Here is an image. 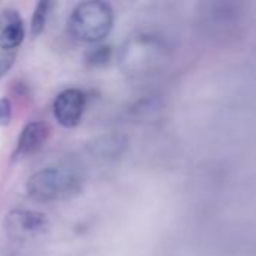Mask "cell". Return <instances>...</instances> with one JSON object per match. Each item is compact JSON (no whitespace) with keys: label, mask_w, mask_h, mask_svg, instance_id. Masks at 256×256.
I'll return each mask as SVG.
<instances>
[{"label":"cell","mask_w":256,"mask_h":256,"mask_svg":"<svg viewBox=\"0 0 256 256\" xmlns=\"http://www.w3.org/2000/svg\"><path fill=\"white\" fill-rule=\"evenodd\" d=\"M6 236L15 242H27L46 232L48 220L33 210H12L3 222Z\"/></svg>","instance_id":"277c9868"},{"label":"cell","mask_w":256,"mask_h":256,"mask_svg":"<svg viewBox=\"0 0 256 256\" xmlns=\"http://www.w3.org/2000/svg\"><path fill=\"white\" fill-rule=\"evenodd\" d=\"M114 26V10L106 2L88 0L78 3L68 21L69 33L74 39L98 44L102 42Z\"/></svg>","instance_id":"7a4b0ae2"},{"label":"cell","mask_w":256,"mask_h":256,"mask_svg":"<svg viewBox=\"0 0 256 256\" xmlns=\"http://www.w3.org/2000/svg\"><path fill=\"white\" fill-rule=\"evenodd\" d=\"M87 98L80 88H66L60 92L52 104V112L57 123L63 128H75L84 114Z\"/></svg>","instance_id":"5b68a950"},{"label":"cell","mask_w":256,"mask_h":256,"mask_svg":"<svg viewBox=\"0 0 256 256\" xmlns=\"http://www.w3.org/2000/svg\"><path fill=\"white\" fill-rule=\"evenodd\" d=\"M111 58H112V51L111 46L108 45H99L87 54V63L92 68H104L111 62Z\"/></svg>","instance_id":"9c48e42d"},{"label":"cell","mask_w":256,"mask_h":256,"mask_svg":"<svg viewBox=\"0 0 256 256\" xmlns=\"http://www.w3.org/2000/svg\"><path fill=\"white\" fill-rule=\"evenodd\" d=\"M26 190L33 201L40 204L66 201L82 190V177L70 168L51 166L34 172L28 178Z\"/></svg>","instance_id":"6da1fadb"},{"label":"cell","mask_w":256,"mask_h":256,"mask_svg":"<svg viewBox=\"0 0 256 256\" xmlns=\"http://www.w3.org/2000/svg\"><path fill=\"white\" fill-rule=\"evenodd\" d=\"M26 36L24 21L18 10L4 9L0 14V50L16 51Z\"/></svg>","instance_id":"52a82bcc"},{"label":"cell","mask_w":256,"mask_h":256,"mask_svg":"<svg viewBox=\"0 0 256 256\" xmlns=\"http://www.w3.org/2000/svg\"><path fill=\"white\" fill-rule=\"evenodd\" d=\"M12 122V104L8 98H0V128L9 126Z\"/></svg>","instance_id":"8fae6325"},{"label":"cell","mask_w":256,"mask_h":256,"mask_svg":"<svg viewBox=\"0 0 256 256\" xmlns=\"http://www.w3.org/2000/svg\"><path fill=\"white\" fill-rule=\"evenodd\" d=\"M16 58V51H4L0 50V80L10 70Z\"/></svg>","instance_id":"30bf717a"},{"label":"cell","mask_w":256,"mask_h":256,"mask_svg":"<svg viewBox=\"0 0 256 256\" xmlns=\"http://www.w3.org/2000/svg\"><path fill=\"white\" fill-rule=\"evenodd\" d=\"M50 3L48 2H39L34 8L33 16H32V24H30V33L33 38L39 36L46 24V18H48V12H50Z\"/></svg>","instance_id":"ba28073f"},{"label":"cell","mask_w":256,"mask_h":256,"mask_svg":"<svg viewBox=\"0 0 256 256\" xmlns=\"http://www.w3.org/2000/svg\"><path fill=\"white\" fill-rule=\"evenodd\" d=\"M51 135V128L45 122H30L27 123L16 141V147L14 152V159L15 160H22L27 158H32L36 154L48 141Z\"/></svg>","instance_id":"8992f818"},{"label":"cell","mask_w":256,"mask_h":256,"mask_svg":"<svg viewBox=\"0 0 256 256\" xmlns=\"http://www.w3.org/2000/svg\"><path fill=\"white\" fill-rule=\"evenodd\" d=\"M164 58V46L160 40L150 34H138L135 39H130L122 51V68L126 74L142 75L150 74Z\"/></svg>","instance_id":"3957f363"}]
</instances>
